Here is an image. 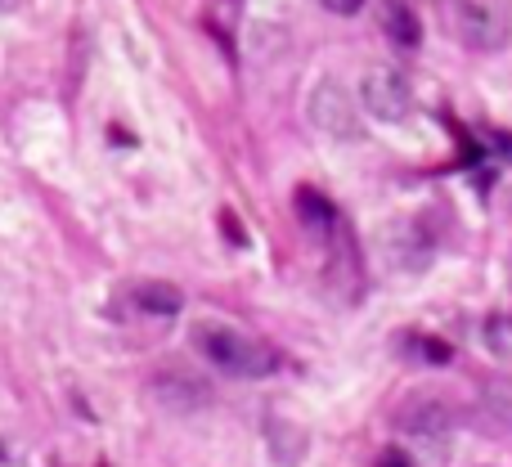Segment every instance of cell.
Instances as JSON below:
<instances>
[{"instance_id": "cell-8", "label": "cell", "mask_w": 512, "mask_h": 467, "mask_svg": "<svg viewBox=\"0 0 512 467\" xmlns=\"http://www.w3.org/2000/svg\"><path fill=\"white\" fill-rule=\"evenodd\" d=\"M292 207H297V221L306 225L310 234H319V238H328L333 234V225H337V212H333V203H328L319 189H310V185H301L297 194H292Z\"/></svg>"}, {"instance_id": "cell-9", "label": "cell", "mask_w": 512, "mask_h": 467, "mask_svg": "<svg viewBox=\"0 0 512 467\" xmlns=\"http://www.w3.org/2000/svg\"><path fill=\"white\" fill-rule=\"evenodd\" d=\"M153 391H158V396L167 400L171 409H185V400H180L185 391L198 400V405H203V400L212 396V391H207L203 382H198L194 373H185V369H162V373H153Z\"/></svg>"}, {"instance_id": "cell-7", "label": "cell", "mask_w": 512, "mask_h": 467, "mask_svg": "<svg viewBox=\"0 0 512 467\" xmlns=\"http://www.w3.org/2000/svg\"><path fill=\"white\" fill-rule=\"evenodd\" d=\"M378 23H382V32H387V41H396L400 50H414V45L423 41V23H418L414 5H405V0H387V5L378 9Z\"/></svg>"}, {"instance_id": "cell-6", "label": "cell", "mask_w": 512, "mask_h": 467, "mask_svg": "<svg viewBox=\"0 0 512 467\" xmlns=\"http://www.w3.org/2000/svg\"><path fill=\"white\" fill-rule=\"evenodd\" d=\"M131 306L144 310V315L167 319V315H180V306H185V292H180L176 283H167V279H140L131 288Z\"/></svg>"}, {"instance_id": "cell-4", "label": "cell", "mask_w": 512, "mask_h": 467, "mask_svg": "<svg viewBox=\"0 0 512 467\" xmlns=\"http://www.w3.org/2000/svg\"><path fill=\"white\" fill-rule=\"evenodd\" d=\"M396 427L405 436H418V441H432V436H445L454 423H459V405L441 391L423 387V391H409L405 400L396 405Z\"/></svg>"}, {"instance_id": "cell-12", "label": "cell", "mask_w": 512, "mask_h": 467, "mask_svg": "<svg viewBox=\"0 0 512 467\" xmlns=\"http://www.w3.org/2000/svg\"><path fill=\"white\" fill-rule=\"evenodd\" d=\"M378 467H409V459H405V454H396V450H387L378 459Z\"/></svg>"}, {"instance_id": "cell-2", "label": "cell", "mask_w": 512, "mask_h": 467, "mask_svg": "<svg viewBox=\"0 0 512 467\" xmlns=\"http://www.w3.org/2000/svg\"><path fill=\"white\" fill-rule=\"evenodd\" d=\"M360 104H364V113L378 117V122H405V117L414 113V86H409V77L400 68L373 63L360 77Z\"/></svg>"}, {"instance_id": "cell-11", "label": "cell", "mask_w": 512, "mask_h": 467, "mask_svg": "<svg viewBox=\"0 0 512 467\" xmlns=\"http://www.w3.org/2000/svg\"><path fill=\"white\" fill-rule=\"evenodd\" d=\"M221 230L230 234V243H243V230L234 225V216H230V212H221Z\"/></svg>"}, {"instance_id": "cell-3", "label": "cell", "mask_w": 512, "mask_h": 467, "mask_svg": "<svg viewBox=\"0 0 512 467\" xmlns=\"http://www.w3.org/2000/svg\"><path fill=\"white\" fill-rule=\"evenodd\" d=\"M454 32L468 50H504L512 14L504 0H454Z\"/></svg>"}, {"instance_id": "cell-1", "label": "cell", "mask_w": 512, "mask_h": 467, "mask_svg": "<svg viewBox=\"0 0 512 467\" xmlns=\"http://www.w3.org/2000/svg\"><path fill=\"white\" fill-rule=\"evenodd\" d=\"M194 346L207 364L234 373V378H270L279 369V351L270 342L230 324H194Z\"/></svg>"}, {"instance_id": "cell-5", "label": "cell", "mask_w": 512, "mask_h": 467, "mask_svg": "<svg viewBox=\"0 0 512 467\" xmlns=\"http://www.w3.org/2000/svg\"><path fill=\"white\" fill-rule=\"evenodd\" d=\"M306 113H310V122H315V131L333 135V140H355V135H360V117H355L351 90L333 77H324L315 90H310Z\"/></svg>"}, {"instance_id": "cell-10", "label": "cell", "mask_w": 512, "mask_h": 467, "mask_svg": "<svg viewBox=\"0 0 512 467\" xmlns=\"http://www.w3.org/2000/svg\"><path fill=\"white\" fill-rule=\"evenodd\" d=\"M319 5H324L328 14H360L364 0H319Z\"/></svg>"}]
</instances>
